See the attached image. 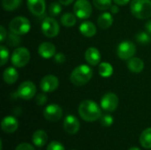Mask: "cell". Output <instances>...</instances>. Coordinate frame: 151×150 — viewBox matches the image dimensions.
Returning a JSON list of instances; mask_svg holds the SVG:
<instances>
[{"label":"cell","mask_w":151,"mask_h":150,"mask_svg":"<svg viewBox=\"0 0 151 150\" xmlns=\"http://www.w3.org/2000/svg\"><path fill=\"white\" fill-rule=\"evenodd\" d=\"M79 115L87 122H95L101 118L102 111L98 104L92 100H84L79 105Z\"/></svg>","instance_id":"obj_1"},{"label":"cell","mask_w":151,"mask_h":150,"mask_svg":"<svg viewBox=\"0 0 151 150\" xmlns=\"http://www.w3.org/2000/svg\"><path fill=\"white\" fill-rule=\"evenodd\" d=\"M93 76V70L89 65H81L73 69L70 75L71 82L76 87H81L87 84Z\"/></svg>","instance_id":"obj_2"},{"label":"cell","mask_w":151,"mask_h":150,"mask_svg":"<svg viewBox=\"0 0 151 150\" xmlns=\"http://www.w3.org/2000/svg\"><path fill=\"white\" fill-rule=\"evenodd\" d=\"M132 14L139 19L151 17V0H132L130 4Z\"/></svg>","instance_id":"obj_3"},{"label":"cell","mask_w":151,"mask_h":150,"mask_svg":"<svg viewBox=\"0 0 151 150\" xmlns=\"http://www.w3.org/2000/svg\"><path fill=\"white\" fill-rule=\"evenodd\" d=\"M30 28H31V24L29 19L23 16L15 17L9 23L10 31L19 35H23L27 34L30 31Z\"/></svg>","instance_id":"obj_4"},{"label":"cell","mask_w":151,"mask_h":150,"mask_svg":"<svg viewBox=\"0 0 151 150\" xmlns=\"http://www.w3.org/2000/svg\"><path fill=\"white\" fill-rule=\"evenodd\" d=\"M12 64L14 67L21 68L26 66L30 61V52L25 47H19L14 50L11 57Z\"/></svg>","instance_id":"obj_5"},{"label":"cell","mask_w":151,"mask_h":150,"mask_svg":"<svg viewBox=\"0 0 151 150\" xmlns=\"http://www.w3.org/2000/svg\"><path fill=\"white\" fill-rule=\"evenodd\" d=\"M42 34L48 38H54L59 34L60 27L53 17H46L41 25Z\"/></svg>","instance_id":"obj_6"},{"label":"cell","mask_w":151,"mask_h":150,"mask_svg":"<svg viewBox=\"0 0 151 150\" xmlns=\"http://www.w3.org/2000/svg\"><path fill=\"white\" fill-rule=\"evenodd\" d=\"M73 13L81 19H86L92 14V5L88 0H76L73 4Z\"/></svg>","instance_id":"obj_7"},{"label":"cell","mask_w":151,"mask_h":150,"mask_svg":"<svg viewBox=\"0 0 151 150\" xmlns=\"http://www.w3.org/2000/svg\"><path fill=\"white\" fill-rule=\"evenodd\" d=\"M136 53V46L131 41H124L120 42L117 48V55L122 60H128Z\"/></svg>","instance_id":"obj_8"},{"label":"cell","mask_w":151,"mask_h":150,"mask_svg":"<svg viewBox=\"0 0 151 150\" xmlns=\"http://www.w3.org/2000/svg\"><path fill=\"white\" fill-rule=\"evenodd\" d=\"M36 93L35 85L29 80L23 81L18 88L16 95L23 100H30L35 97Z\"/></svg>","instance_id":"obj_9"},{"label":"cell","mask_w":151,"mask_h":150,"mask_svg":"<svg viewBox=\"0 0 151 150\" xmlns=\"http://www.w3.org/2000/svg\"><path fill=\"white\" fill-rule=\"evenodd\" d=\"M100 105L102 109L108 112H112L116 111L119 106V97L116 94L112 92L106 93L101 99Z\"/></svg>","instance_id":"obj_10"},{"label":"cell","mask_w":151,"mask_h":150,"mask_svg":"<svg viewBox=\"0 0 151 150\" xmlns=\"http://www.w3.org/2000/svg\"><path fill=\"white\" fill-rule=\"evenodd\" d=\"M63 116V110L62 108L55 103L49 104L43 110V117L46 120L50 122H56L58 121Z\"/></svg>","instance_id":"obj_11"},{"label":"cell","mask_w":151,"mask_h":150,"mask_svg":"<svg viewBox=\"0 0 151 150\" xmlns=\"http://www.w3.org/2000/svg\"><path fill=\"white\" fill-rule=\"evenodd\" d=\"M59 86L58 78L55 75L49 74L44 76L40 82V88L44 93H51L58 89Z\"/></svg>","instance_id":"obj_12"},{"label":"cell","mask_w":151,"mask_h":150,"mask_svg":"<svg viewBox=\"0 0 151 150\" xmlns=\"http://www.w3.org/2000/svg\"><path fill=\"white\" fill-rule=\"evenodd\" d=\"M64 130L69 134H75L80 130V121L73 115H68L65 118L63 123Z\"/></svg>","instance_id":"obj_13"},{"label":"cell","mask_w":151,"mask_h":150,"mask_svg":"<svg viewBox=\"0 0 151 150\" xmlns=\"http://www.w3.org/2000/svg\"><path fill=\"white\" fill-rule=\"evenodd\" d=\"M27 4L29 11L35 16H41L46 9L45 0H27Z\"/></svg>","instance_id":"obj_14"},{"label":"cell","mask_w":151,"mask_h":150,"mask_svg":"<svg viewBox=\"0 0 151 150\" xmlns=\"http://www.w3.org/2000/svg\"><path fill=\"white\" fill-rule=\"evenodd\" d=\"M39 55L44 59H50L56 55V46L49 42H42L38 47Z\"/></svg>","instance_id":"obj_15"},{"label":"cell","mask_w":151,"mask_h":150,"mask_svg":"<svg viewBox=\"0 0 151 150\" xmlns=\"http://www.w3.org/2000/svg\"><path fill=\"white\" fill-rule=\"evenodd\" d=\"M18 127H19V122L12 116L4 117L1 122L2 130L7 133H12L16 132Z\"/></svg>","instance_id":"obj_16"},{"label":"cell","mask_w":151,"mask_h":150,"mask_svg":"<svg viewBox=\"0 0 151 150\" xmlns=\"http://www.w3.org/2000/svg\"><path fill=\"white\" fill-rule=\"evenodd\" d=\"M85 59L87 63L92 66H96L98 64H100L101 61V53L100 51L95 48V47H90L88 48L84 54Z\"/></svg>","instance_id":"obj_17"},{"label":"cell","mask_w":151,"mask_h":150,"mask_svg":"<svg viewBox=\"0 0 151 150\" xmlns=\"http://www.w3.org/2000/svg\"><path fill=\"white\" fill-rule=\"evenodd\" d=\"M79 29L81 34L88 38H91L96 34V27L91 21H83L80 25Z\"/></svg>","instance_id":"obj_18"},{"label":"cell","mask_w":151,"mask_h":150,"mask_svg":"<svg viewBox=\"0 0 151 150\" xmlns=\"http://www.w3.org/2000/svg\"><path fill=\"white\" fill-rule=\"evenodd\" d=\"M127 68L133 73H140L144 69V62L139 57H131L127 60Z\"/></svg>","instance_id":"obj_19"},{"label":"cell","mask_w":151,"mask_h":150,"mask_svg":"<svg viewBox=\"0 0 151 150\" xmlns=\"http://www.w3.org/2000/svg\"><path fill=\"white\" fill-rule=\"evenodd\" d=\"M4 81L8 85L14 84L19 79V72L14 67H7L3 72Z\"/></svg>","instance_id":"obj_20"},{"label":"cell","mask_w":151,"mask_h":150,"mask_svg":"<svg viewBox=\"0 0 151 150\" xmlns=\"http://www.w3.org/2000/svg\"><path fill=\"white\" fill-rule=\"evenodd\" d=\"M113 23V17L111 12H104L97 19V25L101 29H108Z\"/></svg>","instance_id":"obj_21"},{"label":"cell","mask_w":151,"mask_h":150,"mask_svg":"<svg viewBox=\"0 0 151 150\" xmlns=\"http://www.w3.org/2000/svg\"><path fill=\"white\" fill-rule=\"evenodd\" d=\"M32 141H33V143L36 147L42 148V147L45 146L46 143L48 142V135L45 133V131L37 130L34 133L33 137H32Z\"/></svg>","instance_id":"obj_22"},{"label":"cell","mask_w":151,"mask_h":150,"mask_svg":"<svg viewBox=\"0 0 151 150\" xmlns=\"http://www.w3.org/2000/svg\"><path fill=\"white\" fill-rule=\"evenodd\" d=\"M113 67L108 62H102L99 64L98 67V73L103 78H109L113 74Z\"/></svg>","instance_id":"obj_23"},{"label":"cell","mask_w":151,"mask_h":150,"mask_svg":"<svg viewBox=\"0 0 151 150\" xmlns=\"http://www.w3.org/2000/svg\"><path fill=\"white\" fill-rule=\"evenodd\" d=\"M61 24L66 27H73L77 22V16L72 12H65L60 18Z\"/></svg>","instance_id":"obj_24"},{"label":"cell","mask_w":151,"mask_h":150,"mask_svg":"<svg viewBox=\"0 0 151 150\" xmlns=\"http://www.w3.org/2000/svg\"><path fill=\"white\" fill-rule=\"evenodd\" d=\"M140 143L144 149H151V127L145 129L140 136Z\"/></svg>","instance_id":"obj_25"},{"label":"cell","mask_w":151,"mask_h":150,"mask_svg":"<svg viewBox=\"0 0 151 150\" xmlns=\"http://www.w3.org/2000/svg\"><path fill=\"white\" fill-rule=\"evenodd\" d=\"M21 4V0H2V7L4 10L12 11L17 10Z\"/></svg>","instance_id":"obj_26"},{"label":"cell","mask_w":151,"mask_h":150,"mask_svg":"<svg viewBox=\"0 0 151 150\" xmlns=\"http://www.w3.org/2000/svg\"><path fill=\"white\" fill-rule=\"evenodd\" d=\"M112 0H93L94 6L101 11H106L111 8Z\"/></svg>","instance_id":"obj_27"},{"label":"cell","mask_w":151,"mask_h":150,"mask_svg":"<svg viewBox=\"0 0 151 150\" xmlns=\"http://www.w3.org/2000/svg\"><path fill=\"white\" fill-rule=\"evenodd\" d=\"M62 11L61 4L59 2H52L49 6V14L51 17L58 16Z\"/></svg>","instance_id":"obj_28"},{"label":"cell","mask_w":151,"mask_h":150,"mask_svg":"<svg viewBox=\"0 0 151 150\" xmlns=\"http://www.w3.org/2000/svg\"><path fill=\"white\" fill-rule=\"evenodd\" d=\"M136 41L142 45L149 44L151 42L150 34H149L148 32H140L136 34Z\"/></svg>","instance_id":"obj_29"},{"label":"cell","mask_w":151,"mask_h":150,"mask_svg":"<svg viewBox=\"0 0 151 150\" xmlns=\"http://www.w3.org/2000/svg\"><path fill=\"white\" fill-rule=\"evenodd\" d=\"M6 41H7V43H8L10 46H12V47H16V46H18V45L20 43L21 39H20V37H19V34H16L11 32V33L8 34L7 38H6Z\"/></svg>","instance_id":"obj_30"},{"label":"cell","mask_w":151,"mask_h":150,"mask_svg":"<svg viewBox=\"0 0 151 150\" xmlns=\"http://www.w3.org/2000/svg\"><path fill=\"white\" fill-rule=\"evenodd\" d=\"M9 59V51L7 50L6 47H4V45L0 46V65L1 66H4Z\"/></svg>","instance_id":"obj_31"},{"label":"cell","mask_w":151,"mask_h":150,"mask_svg":"<svg viewBox=\"0 0 151 150\" xmlns=\"http://www.w3.org/2000/svg\"><path fill=\"white\" fill-rule=\"evenodd\" d=\"M113 121H114L113 118H112L111 115H109V114H105V115L102 116L101 118H100L101 125H102L103 126H104V127H109V126H111L113 124Z\"/></svg>","instance_id":"obj_32"},{"label":"cell","mask_w":151,"mask_h":150,"mask_svg":"<svg viewBox=\"0 0 151 150\" xmlns=\"http://www.w3.org/2000/svg\"><path fill=\"white\" fill-rule=\"evenodd\" d=\"M47 100H48V98H47V95L44 94V92L38 94L35 97V103L40 106L44 105L47 103Z\"/></svg>","instance_id":"obj_33"},{"label":"cell","mask_w":151,"mask_h":150,"mask_svg":"<svg viewBox=\"0 0 151 150\" xmlns=\"http://www.w3.org/2000/svg\"><path fill=\"white\" fill-rule=\"evenodd\" d=\"M47 150H65L64 146L58 142V141H51L48 147H47Z\"/></svg>","instance_id":"obj_34"},{"label":"cell","mask_w":151,"mask_h":150,"mask_svg":"<svg viewBox=\"0 0 151 150\" xmlns=\"http://www.w3.org/2000/svg\"><path fill=\"white\" fill-rule=\"evenodd\" d=\"M54 61L57 63V64H63L65 62V56L63 54V53H56V55L54 56Z\"/></svg>","instance_id":"obj_35"},{"label":"cell","mask_w":151,"mask_h":150,"mask_svg":"<svg viewBox=\"0 0 151 150\" xmlns=\"http://www.w3.org/2000/svg\"><path fill=\"white\" fill-rule=\"evenodd\" d=\"M15 150H35V149L28 143H20L16 147Z\"/></svg>","instance_id":"obj_36"},{"label":"cell","mask_w":151,"mask_h":150,"mask_svg":"<svg viewBox=\"0 0 151 150\" xmlns=\"http://www.w3.org/2000/svg\"><path fill=\"white\" fill-rule=\"evenodd\" d=\"M7 38V32L4 28V26H1L0 27V42L3 43Z\"/></svg>","instance_id":"obj_37"},{"label":"cell","mask_w":151,"mask_h":150,"mask_svg":"<svg viewBox=\"0 0 151 150\" xmlns=\"http://www.w3.org/2000/svg\"><path fill=\"white\" fill-rule=\"evenodd\" d=\"M131 0H113V2L118 5H126Z\"/></svg>","instance_id":"obj_38"},{"label":"cell","mask_w":151,"mask_h":150,"mask_svg":"<svg viewBox=\"0 0 151 150\" xmlns=\"http://www.w3.org/2000/svg\"><path fill=\"white\" fill-rule=\"evenodd\" d=\"M110 11H111V13H113V14H116L119 11V8L118 6V4H115V5H111V8H110Z\"/></svg>","instance_id":"obj_39"},{"label":"cell","mask_w":151,"mask_h":150,"mask_svg":"<svg viewBox=\"0 0 151 150\" xmlns=\"http://www.w3.org/2000/svg\"><path fill=\"white\" fill-rule=\"evenodd\" d=\"M145 29H146V31L149 34H151V19H150L149 21L146 22V24H145Z\"/></svg>","instance_id":"obj_40"},{"label":"cell","mask_w":151,"mask_h":150,"mask_svg":"<svg viewBox=\"0 0 151 150\" xmlns=\"http://www.w3.org/2000/svg\"><path fill=\"white\" fill-rule=\"evenodd\" d=\"M61 4H63V5H69V4H71L74 0H58Z\"/></svg>","instance_id":"obj_41"},{"label":"cell","mask_w":151,"mask_h":150,"mask_svg":"<svg viewBox=\"0 0 151 150\" xmlns=\"http://www.w3.org/2000/svg\"><path fill=\"white\" fill-rule=\"evenodd\" d=\"M129 150H141L139 148H136V147H134V148H131Z\"/></svg>","instance_id":"obj_42"},{"label":"cell","mask_w":151,"mask_h":150,"mask_svg":"<svg viewBox=\"0 0 151 150\" xmlns=\"http://www.w3.org/2000/svg\"><path fill=\"white\" fill-rule=\"evenodd\" d=\"M73 150H75V149H73Z\"/></svg>","instance_id":"obj_43"}]
</instances>
